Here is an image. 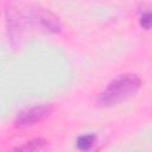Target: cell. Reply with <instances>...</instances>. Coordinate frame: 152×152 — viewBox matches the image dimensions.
<instances>
[{
    "mask_svg": "<svg viewBox=\"0 0 152 152\" xmlns=\"http://www.w3.org/2000/svg\"><path fill=\"white\" fill-rule=\"evenodd\" d=\"M52 112V107L48 104H39L31 107L26 110H23L15 118V127H27L33 126L43 120H45Z\"/></svg>",
    "mask_w": 152,
    "mask_h": 152,
    "instance_id": "obj_2",
    "label": "cell"
},
{
    "mask_svg": "<svg viewBox=\"0 0 152 152\" xmlns=\"http://www.w3.org/2000/svg\"><path fill=\"white\" fill-rule=\"evenodd\" d=\"M96 141V135L95 134H82L76 139V146L81 151H88L93 147V145Z\"/></svg>",
    "mask_w": 152,
    "mask_h": 152,
    "instance_id": "obj_5",
    "label": "cell"
},
{
    "mask_svg": "<svg viewBox=\"0 0 152 152\" xmlns=\"http://www.w3.org/2000/svg\"><path fill=\"white\" fill-rule=\"evenodd\" d=\"M48 146V141L43 138H36L30 141H27L25 145L17 147V151H25V152H33V151H40L45 150Z\"/></svg>",
    "mask_w": 152,
    "mask_h": 152,
    "instance_id": "obj_4",
    "label": "cell"
},
{
    "mask_svg": "<svg viewBox=\"0 0 152 152\" xmlns=\"http://www.w3.org/2000/svg\"><path fill=\"white\" fill-rule=\"evenodd\" d=\"M139 25L144 30H150L152 27V11H145L140 14Z\"/></svg>",
    "mask_w": 152,
    "mask_h": 152,
    "instance_id": "obj_6",
    "label": "cell"
},
{
    "mask_svg": "<svg viewBox=\"0 0 152 152\" xmlns=\"http://www.w3.org/2000/svg\"><path fill=\"white\" fill-rule=\"evenodd\" d=\"M37 18H38L37 20L40 23V25L44 28H46L53 33L61 32V30H62L61 23H59L58 18H56L51 12H49L46 10H39V11H37Z\"/></svg>",
    "mask_w": 152,
    "mask_h": 152,
    "instance_id": "obj_3",
    "label": "cell"
},
{
    "mask_svg": "<svg viewBox=\"0 0 152 152\" xmlns=\"http://www.w3.org/2000/svg\"><path fill=\"white\" fill-rule=\"evenodd\" d=\"M141 87V80L134 74L119 75L100 93L97 103L101 107L118 106L134 96Z\"/></svg>",
    "mask_w": 152,
    "mask_h": 152,
    "instance_id": "obj_1",
    "label": "cell"
}]
</instances>
